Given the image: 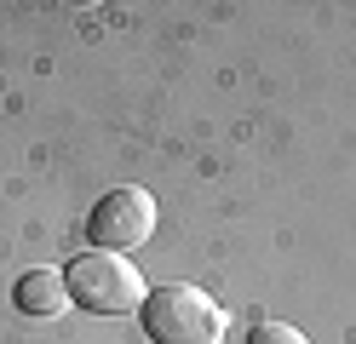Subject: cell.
<instances>
[{
  "label": "cell",
  "mask_w": 356,
  "mask_h": 344,
  "mask_svg": "<svg viewBox=\"0 0 356 344\" xmlns=\"http://www.w3.org/2000/svg\"><path fill=\"white\" fill-rule=\"evenodd\" d=\"M155 224H161L155 195L138 190V183H121V190H109V195L92 206L86 236H92V247H104V252H138V247L155 236Z\"/></svg>",
  "instance_id": "cell-3"
},
{
  "label": "cell",
  "mask_w": 356,
  "mask_h": 344,
  "mask_svg": "<svg viewBox=\"0 0 356 344\" xmlns=\"http://www.w3.org/2000/svg\"><path fill=\"white\" fill-rule=\"evenodd\" d=\"M138 321H144L149 344H218V338H225V327H230L225 304L207 298L202 287H190V281L149 287Z\"/></svg>",
  "instance_id": "cell-1"
},
{
  "label": "cell",
  "mask_w": 356,
  "mask_h": 344,
  "mask_svg": "<svg viewBox=\"0 0 356 344\" xmlns=\"http://www.w3.org/2000/svg\"><path fill=\"white\" fill-rule=\"evenodd\" d=\"M63 281H70V298L92 316H132L149 298V281L138 275V264L127 252H104V247H86L81 259H70Z\"/></svg>",
  "instance_id": "cell-2"
},
{
  "label": "cell",
  "mask_w": 356,
  "mask_h": 344,
  "mask_svg": "<svg viewBox=\"0 0 356 344\" xmlns=\"http://www.w3.org/2000/svg\"><path fill=\"white\" fill-rule=\"evenodd\" d=\"M12 304L24 310V316H35V321H52V316H63L75 304L70 298V281H63V270H24L17 275V287H12Z\"/></svg>",
  "instance_id": "cell-4"
},
{
  "label": "cell",
  "mask_w": 356,
  "mask_h": 344,
  "mask_svg": "<svg viewBox=\"0 0 356 344\" xmlns=\"http://www.w3.org/2000/svg\"><path fill=\"white\" fill-rule=\"evenodd\" d=\"M248 344H310L293 321H259V327L248 333Z\"/></svg>",
  "instance_id": "cell-5"
}]
</instances>
